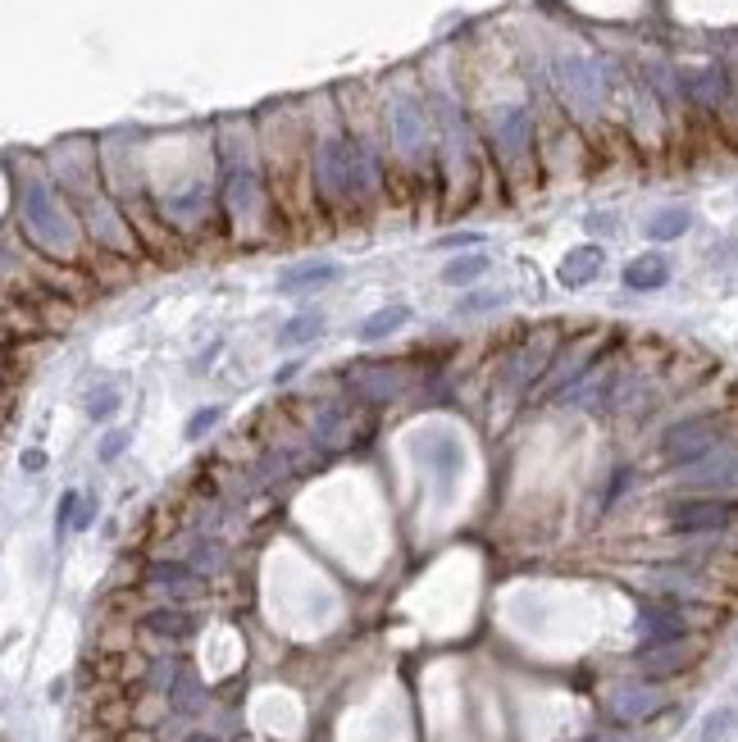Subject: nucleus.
I'll list each match as a JSON object with an SVG mask.
<instances>
[{"label": "nucleus", "mask_w": 738, "mask_h": 742, "mask_svg": "<svg viewBox=\"0 0 738 742\" xmlns=\"http://www.w3.org/2000/svg\"><path fill=\"white\" fill-rule=\"evenodd\" d=\"M693 661V647L684 638H674V642H648L638 652V665L642 674H652V678H666V674H680L684 665Z\"/></svg>", "instance_id": "9b49d317"}, {"label": "nucleus", "mask_w": 738, "mask_h": 742, "mask_svg": "<svg viewBox=\"0 0 738 742\" xmlns=\"http://www.w3.org/2000/svg\"><path fill=\"white\" fill-rule=\"evenodd\" d=\"M474 241H483L479 233H447L438 246H447V251H460V246H474Z\"/></svg>", "instance_id": "cd10ccee"}, {"label": "nucleus", "mask_w": 738, "mask_h": 742, "mask_svg": "<svg viewBox=\"0 0 738 742\" xmlns=\"http://www.w3.org/2000/svg\"><path fill=\"white\" fill-rule=\"evenodd\" d=\"M123 742H156V738H150L146 729H133V733H128V738H123Z\"/></svg>", "instance_id": "2f4dec72"}, {"label": "nucleus", "mask_w": 738, "mask_h": 742, "mask_svg": "<svg viewBox=\"0 0 738 742\" xmlns=\"http://www.w3.org/2000/svg\"><path fill=\"white\" fill-rule=\"evenodd\" d=\"M42 465H46V456H42V451H23V470H33V474H37Z\"/></svg>", "instance_id": "7c9ffc66"}, {"label": "nucleus", "mask_w": 738, "mask_h": 742, "mask_svg": "<svg viewBox=\"0 0 738 742\" xmlns=\"http://www.w3.org/2000/svg\"><path fill=\"white\" fill-rule=\"evenodd\" d=\"M670 283V260L648 251V256H638L625 265V288L629 292H661Z\"/></svg>", "instance_id": "ddd939ff"}, {"label": "nucleus", "mask_w": 738, "mask_h": 742, "mask_svg": "<svg viewBox=\"0 0 738 742\" xmlns=\"http://www.w3.org/2000/svg\"><path fill=\"white\" fill-rule=\"evenodd\" d=\"M492 142H497V150L515 165V160H525V150L534 142V119L525 105H506L492 114Z\"/></svg>", "instance_id": "423d86ee"}, {"label": "nucleus", "mask_w": 738, "mask_h": 742, "mask_svg": "<svg viewBox=\"0 0 738 742\" xmlns=\"http://www.w3.org/2000/svg\"><path fill=\"white\" fill-rule=\"evenodd\" d=\"M488 273V256H456L447 269H443V283L447 288H470Z\"/></svg>", "instance_id": "aec40b11"}, {"label": "nucleus", "mask_w": 738, "mask_h": 742, "mask_svg": "<svg viewBox=\"0 0 738 742\" xmlns=\"http://www.w3.org/2000/svg\"><path fill=\"white\" fill-rule=\"evenodd\" d=\"M670 533H720L734 524V506L729 502H680V506H670Z\"/></svg>", "instance_id": "39448f33"}, {"label": "nucleus", "mask_w": 738, "mask_h": 742, "mask_svg": "<svg viewBox=\"0 0 738 742\" xmlns=\"http://www.w3.org/2000/svg\"><path fill=\"white\" fill-rule=\"evenodd\" d=\"M625 742H648V738H625Z\"/></svg>", "instance_id": "72a5a7b5"}, {"label": "nucleus", "mask_w": 738, "mask_h": 742, "mask_svg": "<svg viewBox=\"0 0 738 742\" xmlns=\"http://www.w3.org/2000/svg\"><path fill=\"white\" fill-rule=\"evenodd\" d=\"M392 142H396V150H402L406 160H420V150H424V142H428V119H424V110L411 101V97H392Z\"/></svg>", "instance_id": "0eeeda50"}, {"label": "nucleus", "mask_w": 738, "mask_h": 742, "mask_svg": "<svg viewBox=\"0 0 738 742\" xmlns=\"http://www.w3.org/2000/svg\"><path fill=\"white\" fill-rule=\"evenodd\" d=\"M615 228H620V224H615V214H589V233H615Z\"/></svg>", "instance_id": "c85d7f7f"}, {"label": "nucleus", "mask_w": 738, "mask_h": 742, "mask_svg": "<svg viewBox=\"0 0 738 742\" xmlns=\"http://www.w3.org/2000/svg\"><path fill=\"white\" fill-rule=\"evenodd\" d=\"M19 214H23V228L33 233V241L42 246V251L65 256V260L78 251V224H74V214L65 210V201H59L42 178H23V188H19Z\"/></svg>", "instance_id": "f257e3e1"}, {"label": "nucleus", "mask_w": 738, "mask_h": 742, "mask_svg": "<svg viewBox=\"0 0 738 742\" xmlns=\"http://www.w3.org/2000/svg\"><path fill=\"white\" fill-rule=\"evenodd\" d=\"M680 479L689 487H734L738 483V456L734 451H712V456L693 460V465H684Z\"/></svg>", "instance_id": "6e6552de"}, {"label": "nucleus", "mask_w": 738, "mask_h": 742, "mask_svg": "<svg viewBox=\"0 0 738 742\" xmlns=\"http://www.w3.org/2000/svg\"><path fill=\"white\" fill-rule=\"evenodd\" d=\"M78 502H82V492H65V502H59V515H55V529H69V524L78 519V515H74Z\"/></svg>", "instance_id": "a878e982"}, {"label": "nucleus", "mask_w": 738, "mask_h": 742, "mask_svg": "<svg viewBox=\"0 0 738 742\" xmlns=\"http://www.w3.org/2000/svg\"><path fill=\"white\" fill-rule=\"evenodd\" d=\"M666 706V697L648 684H625V688H615L611 693V716L615 720H648L657 716V710Z\"/></svg>", "instance_id": "f8f14e48"}, {"label": "nucleus", "mask_w": 738, "mask_h": 742, "mask_svg": "<svg viewBox=\"0 0 738 742\" xmlns=\"http://www.w3.org/2000/svg\"><path fill=\"white\" fill-rule=\"evenodd\" d=\"M502 296H470V301H460V311L456 315H474V311H483V305H497Z\"/></svg>", "instance_id": "c756f323"}, {"label": "nucleus", "mask_w": 738, "mask_h": 742, "mask_svg": "<svg viewBox=\"0 0 738 742\" xmlns=\"http://www.w3.org/2000/svg\"><path fill=\"white\" fill-rule=\"evenodd\" d=\"M114 411H119V392L114 387H97V392L87 396V415L97 419V424H105Z\"/></svg>", "instance_id": "b1692460"}, {"label": "nucleus", "mask_w": 738, "mask_h": 742, "mask_svg": "<svg viewBox=\"0 0 738 742\" xmlns=\"http://www.w3.org/2000/svg\"><path fill=\"white\" fill-rule=\"evenodd\" d=\"M720 442H725V419L720 415H693V419H680V424L666 428L661 456L670 460V465L684 470V465H693V460L720 451Z\"/></svg>", "instance_id": "7ed1b4c3"}, {"label": "nucleus", "mask_w": 738, "mask_h": 742, "mask_svg": "<svg viewBox=\"0 0 738 742\" xmlns=\"http://www.w3.org/2000/svg\"><path fill=\"white\" fill-rule=\"evenodd\" d=\"M324 333V319L320 315H297L279 328V347H297V342H311V337Z\"/></svg>", "instance_id": "5701e85b"}, {"label": "nucleus", "mask_w": 738, "mask_h": 742, "mask_svg": "<svg viewBox=\"0 0 738 742\" xmlns=\"http://www.w3.org/2000/svg\"><path fill=\"white\" fill-rule=\"evenodd\" d=\"M351 383L369 396V401H388V396H396V369H374V364H360L356 374H351Z\"/></svg>", "instance_id": "dca6fc26"}, {"label": "nucleus", "mask_w": 738, "mask_h": 742, "mask_svg": "<svg viewBox=\"0 0 738 742\" xmlns=\"http://www.w3.org/2000/svg\"><path fill=\"white\" fill-rule=\"evenodd\" d=\"M146 629L160 633V638H192V633H197V620H192L188 610H178V606H160V610L146 615Z\"/></svg>", "instance_id": "2eb2a0df"}, {"label": "nucleus", "mask_w": 738, "mask_h": 742, "mask_svg": "<svg viewBox=\"0 0 738 742\" xmlns=\"http://www.w3.org/2000/svg\"><path fill=\"white\" fill-rule=\"evenodd\" d=\"M315 182L328 192V196H351V192H365L369 182H374V169H369V156L343 137H324L320 150H315Z\"/></svg>", "instance_id": "f03ea898"}, {"label": "nucleus", "mask_w": 738, "mask_h": 742, "mask_svg": "<svg viewBox=\"0 0 738 742\" xmlns=\"http://www.w3.org/2000/svg\"><path fill=\"white\" fill-rule=\"evenodd\" d=\"M188 742H214V738H205V733H197V738H188Z\"/></svg>", "instance_id": "473e14b6"}, {"label": "nucleus", "mask_w": 738, "mask_h": 742, "mask_svg": "<svg viewBox=\"0 0 738 742\" xmlns=\"http://www.w3.org/2000/svg\"><path fill=\"white\" fill-rule=\"evenodd\" d=\"M123 447H128V432H110V438L101 442V460H114Z\"/></svg>", "instance_id": "bb28decb"}, {"label": "nucleus", "mask_w": 738, "mask_h": 742, "mask_svg": "<svg viewBox=\"0 0 738 742\" xmlns=\"http://www.w3.org/2000/svg\"><path fill=\"white\" fill-rule=\"evenodd\" d=\"M689 224H693V214L684 205H666V210H657L652 220H648V237L652 241H674V237L689 233Z\"/></svg>", "instance_id": "f3484780"}, {"label": "nucleus", "mask_w": 738, "mask_h": 742, "mask_svg": "<svg viewBox=\"0 0 738 742\" xmlns=\"http://www.w3.org/2000/svg\"><path fill=\"white\" fill-rule=\"evenodd\" d=\"M638 629H642V638H648V642H674V638H684L680 610H666V606H648V610H642Z\"/></svg>", "instance_id": "4468645a"}, {"label": "nucleus", "mask_w": 738, "mask_h": 742, "mask_svg": "<svg viewBox=\"0 0 738 742\" xmlns=\"http://www.w3.org/2000/svg\"><path fill=\"white\" fill-rule=\"evenodd\" d=\"M146 578L156 583V587H169V593H197V587H201L197 574H192L188 565H165V561H160V565H150Z\"/></svg>", "instance_id": "4be33fe9"}, {"label": "nucleus", "mask_w": 738, "mask_h": 742, "mask_svg": "<svg viewBox=\"0 0 738 742\" xmlns=\"http://www.w3.org/2000/svg\"><path fill=\"white\" fill-rule=\"evenodd\" d=\"M220 415H224L220 406H205V411H197V415L188 419V438H192V442H197V438H205V432H210L214 424H220Z\"/></svg>", "instance_id": "393cba45"}, {"label": "nucleus", "mask_w": 738, "mask_h": 742, "mask_svg": "<svg viewBox=\"0 0 738 742\" xmlns=\"http://www.w3.org/2000/svg\"><path fill=\"white\" fill-rule=\"evenodd\" d=\"M406 319H411V311H406V305H388V311L369 315V319L356 328V337H360V342H383V337H388V333H396V328H402Z\"/></svg>", "instance_id": "a211bd4d"}, {"label": "nucleus", "mask_w": 738, "mask_h": 742, "mask_svg": "<svg viewBox=\"0 0 738 742\" xmlns=\"http://www.w3.org/2000/svg\"><path fill=\"white\" fill-rule=\"evenodd\" d=\"M602 269H606V251L597 241H589V246H574V251L561 260L557 278H561V288H589L593 278H602Z\"/></svg>", "instance_id": "1a4fd4ad"}, {"label": "nucleus", "mask_w": 738, "mask_h": 742, "mask_svg": "<svg viewBox=\"0 0 738 742\" xmlns=\"http://www.w3.org/2000/svg\"><path fill=\"white\" fill-rule=\"evenodd\" d=\"M689 97L702 101V105H720V101H725V74H720L716 65L689 74Z\"/></svg>", "instance_id": "6ab92c4d"}, {"label": "nucleus", "mask_w": 738, "mask_h": 742, "mask_svg": "<svg viewBox=\"0 0 738 742\" xmlns=\"http://www.w3.org/2000/svg\"><path fill=\"white\" fill-rule=\"evenodd\" d=\"M543 360H547V356H543L538 347H525V351H519V356H511V360H506V369H502V379H506L511 387H525V383H529V379L538 374V369H543Z\"/></svg>", "instance_id": "412c9836"}, {"label": "nucleus", "mask_w": 738, "mask_h": 742, "mask_svg": "<svg viewBox=\"0 0 738 742\" xmlns=\"http://www.w3.org/2000/svg\"><path fill=\"white\" fill-rule=\"evenodd\" d=\"M343 278V265L337 260H311V265H297L288 273H279V292L283 296H301V292H315V288H328Z\"/></svg>", "instance_id": "9d476101"}, {"label": "nucleus", "mask_w": 738, "mask_h": 742, "mask_svg": "<svg viewBox=\"0 0 738 742\" xmlns=\"http://www.w3.org/2000/svg\"><path fill=\"white\" fill-rule=\"evenodd\" d=\"M557 78H561V97L574 114L593 119L606 101V69L597 59H583V55H566L557 65Z\"/></svg>", "instance_id": "20e7f679"}]
</instances>
